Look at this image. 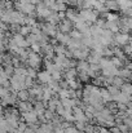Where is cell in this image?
I'll use <instances>...</instances> for the list:
<instances>
[{
  "mask_svg": "<svg viewBox=\"0 0 132 133\" xmlns=\"http://www.w3.org/2000/svg\"><path fill=\"white\" fill-rule=\"evenodd\" d=\"M14 6L17 10H20L21 13H23L26 16H33L35 13V9H36L35 4L30 3L29 0H17Z\"/></svg>",
  "mask_w": 132,
  "mask_h": 133,
  "instance_id": "cell-1",
  "label": "cell"
},
{
  "mask_svg": "<svg viewBox=\"0 0 132 133\" xmlns=\"http://www.w3.org/2000/svg\"><path fill=\"white\" fill-rule=\"evenodd\" d=\"M79 16H80V18H82L83 21H86V22H88V23L91 25V23H95V22L97 21V18H98V12H96V10L92 9V8L80 9Z\"/></svg>",
  "mask_w": 132,
  "mask_h": 133,
  "instance_id": "cell-2",
  "label": "cell"
},
{
  "mask_svg": "<svg viewBox=\"0 0 132 133\" xmlns=\"http://www.w3.org/2000/svg\"><path fill=\"white\" fill-rule=\"evenodd\" d=\"M42 62H43L42 56H40L39 53H35V52H31V50H30L29 57H27V61H26V63L29 65V67L38 70V69L42 66Z\"/></svg>",
  "mask_w": 132,
  "mask_h": 133,
  "instance_id": "cell-3",
  "label": "cell"
},
{
  "mask_svg": "<svg viewBox=\"0 0 132 133\" xmlns=\"http://www.w3.org/2000/svg\"><path fill=\"white\" fill-rule=\"evenodd\" d=\"M132 40V36L128 32H117L114 34V44L119 45V46H124V45L130 44V42Z\"/></svg>",
  "mask_w": 132,
  "mask_h": 133,
  "instance_id": "cell-4",
  "label": "cell"
},
{
  "mask_svg": "<svg viewBox=\"0 0 132 133\" xmlns=\"http://www.w3.org/2000/svg\"><path fill=\"white\" fill-rule=\"evenodd\" d=\"M52 13V10L45 5V3H38L36 4V9H35V14L42 18V19H47L49 17V14Z\"/></svg>",
  "mask_w": 132,
  "mask_h": 133,
  "instance_id": "cell-5",
  "label": "cell"
},
{
  "mask_svg": "<svg viewBox=\"0 0 132 133\" xmlns=\"http://www.w3.org/2000/svg\"><path fill=\"white\" fill-rule=\"evenodd\" d=\"M70 52L73 54V58H77L78 61L79 59H86V58H88V56H89V48L86 46V45H82L80 48H77V49L70 50Z\"/></svg>",
  "mask_w": 132,
  "mask_h": 133,
  "instance_id": "cell-6",
  "label": "cell"
},
{
  "mask_svg": "<svg viewBox=\"0 0 132 133\" xmlns=\"http://www.w3.org/2000/svg\"><path fill=\"white\" fill-rule=\"evenodd\" d=\"M73 115H74V122H83V123H88L87 115H86V111L83 110V107L80 106H75L73 107Z\"/></svg>",
  "mask_w": 132,
  "mask_h": 133,
  "instance_id": "cell-7",
  "label": "cell"
},
{
  "mask_svg": "<svg viewBox=\"0 0 132 133\" xmlns=\"http://www.w3.org/2000/svg\"><path fill=\"white\" fill-rule=\"evenodd\" d=\"M21 118H22L23 122L27 123V124H35V123L38 122V119H39V116H38V114H36V111H35L34 109L30 110V111L22 112V114H21Z\"/></svg>",
  "mask_w": 132,
  "mask_h": 133,
  "instance_id": "cell-8",
  "label": "cell"
},
{
  "mask_svg": "<svg viewBox=\"0 0 132 133\" xmlns=\"http://www.w3.org/2000/svg\"><path fill=\"white\" fill-rule=\"evenodd\" d=\"M42 85L43 84H34L31 88H29V93H30L31 98L42 101V93H43V89H44V87H42Z\"/></svg>",
  "mask_w": 132,
  "mask_h": 133,
  "instance_id": "cell-9",
  "label": "cell"
},
{
  "mask_svg": "<svg viewBox=\"0 0 132 133\" xmlns=\"http://www.w3.org/2000/svg\"><path fill=\"white\" fill-rule=\"evenodd\" d=\"M57 27H58V31L65 32V34H70L71 30H73V27H74V23H73L71 21H69L67 18H64V19L58 23Z\"/></svg>",
  "mask_w": 132,
  "mask_h": 133,
  "instance_id": "cell-10",
  "label": "cell"
},
{
  "mask_svg": "<svg viewBox=\"0 0 132 133\" xmlns=\"http://www.w3.org/2000/svg\"><path fill=\"white\" fill-rule=\"evenodd\" d=\"M42 31L45 35H48V36H56L57 32H58V27L56 25H52V23L47 22L45 25L42 26Z\"/></svg>",
  "mask_w": 132,
  "mask_h": 133,
  "instance_id": "cell-11",
  "label": "cell"
},
{
  "mask_svg": "<svg viewBox=\"0 0 132 133\" xmlns=\"http://www.w3.org/2000/svg\"><path fill=\"white\" fill-rule=\"evenodd\" d=\"M74 27L78 30V31H80L82 34H91L89 32V23L88 22H86V21H83L82 18L80 19H78L75 23H74Z\"/></svg>",
  "mask_w": 132,
  "mask_h": 133,
  "instance_id": "cell-12",
  "label": "cell"
},
{
  "mask_svg": "<svg viewBox=\"0 0 132 133\" xmlns=\"http://www.w3.org/2000/svg\"><path fill=\"white\" fill-rule=\"evenodd\" d=\"M36 79L39 80V83L40 84H48L51 80H52V76H51V72H48L47 70H43V71H39L38 72V75H36Z\"/></svg>",
  "mask_w": 132,
  "mask_h": 133,
  "instance_id": "cell-13",
  "label": "cell"
},
{
  "mask_svg": "<svg viewBox=\"0 0 132 133\" xmlns=\"http://www.w3.org/2000/svg\"><path fill=\"white\" fill-rule=\"evenodd\" d=\"M12 40H13L16 44L18 45L20 48H27V46H29V44H27V40H26V39H25V36H23V35H21L20 32L13 34Z\"/></svg>",
  "mask_w": 132,
  "mask_h": 133,
  "instance_id": "cell-14",
  "label": "cell"
},
{
  "mask_svg": "<svg viewBox=\"0 0 132 133\" xmlns=\"http://www.w3.org/2000/svg\"><path fill=\"white\" fill-rule=\"evenodd\" d=\"M17 109H18V111L22 114V112H26V111L33 110V109H34V103L30 102V101H18Z\"/></svg>",
  "mask_w": 132,
  "mask_h": 133,
  "instance_id": "cell-15",
  "label": "cell"
},
{
  "mask_svg": "<svg viewBox=\"0 0 132 133\" xmlns=\"http://www.w3.org/2000/svg\"><path fill=\"white\" fill-rule=\"evenodd\" d=\"M65 17L71 21L73 23H75L78 19H80V16H79V12H77L75 9H71V8H67L66 12H65Z\"/></svg>",
  "mask_w": 132,
  "mask_h": 133,
  "instance_id": "cell-16",
  "label": "cell"
},
{
  "mask_svg": "<svg viewBox=\"0 0 132 133\" xmlns=\"http://www.w3.org/2000/svg\"><path fill=\"white\" fill-rule=\"evenodd\" d=\"M54 38H56V40H57L60 44H64V45H67L69 42L71 40V36H70L69 34H65V32H61V31H58Z\"/></svg>",
  "mask_w": 132,
  "mask_h": 133,
  "instance_id": "cell-17",
  "label": "cell"
},
{
  "mask_svg": "<svg viewBox=\"0 0 132 133\" xmlns=\"http://www.w3.org/2000/svg\"><path fill=\"white\" fill-rule=\"evenodd\" d=\"M106 29L110 30L113 34H117L121 30V22L119 21H106Z\"/></svg>",
  "mask_w": 132,
  "mask_h": 133,
  "instance_id": "cell-18",
  "label": "cell"
},
{
  "mask_svg": "<svg viewBox=\"0 0 132 133\" xmlns=\"http://www.w3.org/2000/svg\"><path fill=\"white\" fill-rule=\"evenodd\" d=\"M75 69H77L78 72H87L88 74V70H89V62L86 61V59H79V61L77 62Z\"/></svg>",
  "mask_w": 132,
  "mask_h": 133,
  "instance_id": "cell-19",
  "label": "cell"
},
{
  "mask_svg": "<svg viewBox=\"0 0 132 133\" xmlns=\"http://www.w3.org/2000/svg\"><path fill=\"white\" fill-rule=\"evenodd\" d=\"M117 3H118L119 9H121L123 13H126V14H127V12L132 8V0H117Z\"/></svg>",
  "mask_w": 132,
  "mask_h": 133,
  "instance_id": "cell-20",
  "label": "cell"
},
{
  "mask_svg": "<svg viewBox=\"0 0 132 133\" xmlns=\"http://www.w3.org/2000/svg\"><path fill=\"white\" fill-rule=\"evenodd\" d=\"M53 125L49 122H44L40 127H38V129L35 131V133H53Z\"/></svg>",
  "mask_w": 132,
  "mask_h": 133,
  "instance_id": "cell-21",
  "label": "cell"
},
{
  "mask_svg": "<svg viewBox=\"0 0 132 133\" xmlns=\"http://www.w3.org/2000/svg\"><path fill=\"white\" fill-rule=\"evenodd\" d=\"M53 90L49 88L48 85L47 87H44L43 89V93H42V101H44V102H48L49 99H52L53 98Z\"/></svg>",
  "mask_w": 132,
  "mask_h": 133,
  "instance_id": "cell-22",
  "label": "cell"
},
{
  "mask_svg": "<svg viewBox=\"0 0 132 133\" xmlns=\"http://www.w3.org/2000/svg\"><path fill=\"white\" fill-rule=\"evenodd\" d=\"M64 76L66 80H70V79H75L78 78V71L75 67H71V69H66L65 72H64Z\"/></svg>",
  "mask_w": 132,
  "mask_h": 133,
  "instance_id": "cell-23",
  "label": "cell"
},
{
  "mask_svg": "<svg viewBox=\"0 0 132 133\" xmlns=\"http://www.w3.org/2000/svg\"><path fill=\"white\" fill-rule=\"evenodd\" d=\"M118 76L123 78V79H131L132 78V71L126 66V67H121L118 71Z\"/></svg>",
  "mask_w": 132,
  "mask_h": 133,
  "instance_id": "cell-24",
  "label": "cell"
},
{
  "mask_svg": "<svg viewBox=\"0 0 132 133\" xmlns=\"http://www.w3.org/2000/svg\"><path fill=\"white\" fill-rule=\"evenodd\" d=\"M101 58H102V56H100L98 53H96V52H92L89 56H88L87 61L89 63H95V65H98L100 63V61H101Z\"/></svg>",
  "mask_w": 132,
  "mask_h": 133,
  "instance_id": "cell-25",
  "label": "cell"
},
{
  "mask_svg": "<svg viewBox=\"0 0 132 133\" xmlns=\"http://www.w3.org/2000/svg\"><path fill=\"white\" fill-rule=\"evenodd\" d=\"M44 67H45V70L48 71V72H53V71H56V70H60L58 69V66L53 62V61H48V59H45L44 61Z\"/></svg>",
  "mask_w": 132,
  "mask_h": 133,
  "instance_id": "cell-26",
  "label": "cell"
},
{
  "mask_svg": "<svg viewBox=\"0 0 132 133\" xmlns=\"http://www.w3.org/2000/svg\"><path fill=\"white\" fill-rule=\"evenodd\" d=\"M17 98L20 101H30V93L29 89H21L17 92Z\"/></svg>",
  "mask_w": 132,
  "mask_h": 133,
  "instance_id": "cell-27",
  "label": "cell"
},
{
  "mask_svg": "<svg viewBox=\"0 0 132 133\" xmlns=\"http://www.w3.org/2000/svg\"><path fill=\"white\" fill-rule=\"evenodd\" d=\"M105 6H106L108 10H110V12H118V9H119L117 0H106Z\"/></svg>",
  "mask_w": 132,
  "mask_h": 133,
  "instance_id": "cell-28",
  "label": "cell"
},
{
  "mask_svg": "<svg viewBox=\"0 0 132 133\" xmlns=\"http://www.w3.org/2000/svg\"><path fill=\"white\" fill-rule=\"evenodd\" d=\"M100 92H101V98H102V101H104L105 103H108V102H111V101H113V99H111V94L109 93L108 88L100 89Z\"/></svg>",
  "mask_w": 132,
  "mask_h": 133,
  "instance_id": "cell-29",
  "label": "cell"
},
{
  "mask_svg": "<svg viewBox=\"0 0 132 133\" xmlns=\"http://www.w3.org/2000/svg\"><path fill=\"white\" fill-rule=\"evenodd\" d=\"M67 82V85L70 89H80L82 84H80V80L79 79H70V80H66Z\"/></svg>",
  "mask_w": 132,
  "mask_h": 133,
  "instance_id": "cell-30",
  "label": "cell"
},
{
  "mask_svg": "<svg viewBox=\"0 0 132 133\" xmlns=\"http://www.w3.org/2000/svg\"><path fill=\"white\" fill-rule=\"evenodd\" d=\"M57 94H58L60 99L61 98H70V88H60Z\"/></svg>",
  "mask_w": 132,
  "mask_h": 133,
  "instance_id": "cell-31",
  "label": "cell"
},
{
  "mask_svg": "<svg viewBox=\"0 0 132 133\" xmlns=\"http://www.w3.org/2000/svg\"><path fill=\"white\" fill-rule=\"evenodd\" d=\"M47 85H48L49 88L53 90V93H57V92L60 90V88H61V87H60V82H57V80H53V79H52V80H51V82H49Z\"/></svg>",
  "mask_w": 132,
  "mask_h": 133,
  "instance_id": "cell-32",
  "label": "cell"
},
{
  "mask_svg": "<svg viewBox=\"0 0 132 133\" xmlns=\"http://www.w3.org/2000/svg\"><path fill=\"white\" fill-rule=\"evenodd\" d=\"M119 89H121V92H123L128 96H132V83H124Z\"/></svg>",
  "mask_w": 132,
  "mask_h": 133,
  "instance_id": "cell-33",
  "label": "cell"
},
{
  "mask_svg": "<svg viewBox=\"0 0 132 133\" xmlns=\"http://www.w3.org/2000/svg\"><path fill=\"white\" fill-rule=\"evenodd\" d=\"M20 34L23 35V36H27L29 34H31V26L21 25V27H20Z\"/></svg>",
  "mask_w": 132,
  "mask_h": 133,
  "instance_id": "cell-34",
  "label": "cell"
},
{
  "mask_svg": "<svg viewBox=\"0 0 132 133\" xmlns=\"http://www.w3.org/2000/svg\"><path fill=\"white\" fill-rule=\"evenodd\" d=\"M113 85H115V87H118V88H121L123 84H124V79L123 78H121V76H114L113 78V83H111Z\"/></svg>",
  "mask_w": 132,
  "mask_h": 133,
  "instance_id": "cell-35",
  "label": "cell"
},
{
  "mask_svg": "<svg viewBox=\"0 0 132 133\" xmlns=\"http://www.w3.org/2000/svg\"><path fill=\"white\" fill-rule=\"evenodd\" d=\"M70 36H71V39H75V40H82V38H83V34H82L80 31H78L77 29H74V30H71V32H70Z\"/></svg>",
  "mask_w": 132,
  "mask_h": 133,
  "instance_id": "cell-36",
  "label": "cell"
},
{
  "mask_svg": "<svg viewBox=\"0 0 132 133\" xmlns=\"http://www.w3.org/2000/svg\"><path fill=\"white\" fill-rule=\"evenodd\" d=\"M110 59H111V62H113V65L115 66V67H118V69H121L123 65H124V62L121 59V58H118V57H115V56H113V57H110Z\"/></svg>",
  "mask_w": 132,
  "mask_h": 133,
  "instance_id": "cell-37",
  "label": "cell"
},
{
  "mask_svg": "<svg viewBox=\"0 0 132 133\" xmlns=\"http://www.w3.org/2000/svg\"><path fill=\"white\" fill-rule=\"evenodd\" d=\"M51 76H52L53 80L61 82V79H62V70H56V71H53V72L51 74Z\"/></svg>",
  "mask_w": 132,
  "mask_h": 133,
  "instance_id": "cell-38",
  "label": "cell"
},
{
  "mask_svg": "<svg viewBox=\"0 0 132 133\" xmlns=\"http://www.w3.org/2000/svg\"><path fill=\"white\" fill-rule=\"evenodd\" d=\"M65 133H80V131L75 125H67L65 128Z\"/></svg>",
  "mask_w": 132,
  "mask_h": 133,
  "instance_id": "cell-39",
  "label": "cell"
},
{
  "mask_svg": "<svg viewBox=\"0 0 132 133\" xmlns=\"http://www.w3.org/2000/svg\"><path fill=\"white\" fill-rule=\"evenodd\" d=\"M10 92V88H5L4 85H0V98H4Z\"/></svg>",
  "mask_w": 132,
  "mask_h": 133,
  "instance_id": "cell-40",
  "label": "cell"
},
{
  "mask_svg": "<svg viewBox=\"0 0 132 133\" xmlns=\"http://www.w3.org/2000/svg\"><path fill=\"white\" fill-rule=\"evenodd\" d=\"M36 75H38V72H36V70H35V69H31V67H29V69H27V76H29V78L35 79V78H36Z\"/></svg>",
  "mask_w": 132,
  "mask_h": 133,
  "instance_id": "cell-41",
  "label": "cell"
},
{
  "mask_svg": "<svg viewBox=\"0 0 132 133\" xmlns=\"http://www.w3.org/2000/svg\"><path fill=\"white\" fill-rule=\"evenodd\" d=\"M123 52H124V54H126V56H131V54H132V45L131 44L124 45V48H123Z\"/></svg>",
  "mask_w": 132,
  "mask_h": 133,
  "instance_id": "cell-42",
  "label": "cell"
},
{
  "mask_svg": "<svg viewBox=\"0 0 132 133\" xmlns=\"http://www.w3.org/2000/svg\"><path fill=\"white\" fill-rule=\"evenodd\" d=\"M123 123H124L130 129H132V116H126V118L123 119Z\"/></svg>",
  "mask_w": 132,
  "mask_h": 133,
  "instance_id": "cell-43",
  "label": "cell"
},
{
  "mask_svg": "<svg viewBox=\"0 0 132 133\" xmlns=\"http://www.w3.org/2000/svg\"><path fill=\"white\" fill-rule=\"evenodd\" d=\"M118 128H119V131H121L122 133H127L128 132V129H130L124 123H119V124H118Z\"/></svg>",
  "mask_w": 132,
  "mask_h": 133,
  "instance_id": "cell-44",
  "label": "cell"
},
{
  "mask_svg": "<svg viewBox=\"0 0 132 133\" xmlns=\"http://www.w3.org/2000/svg\"><path fill=\"white\" fill-rule=\"evenodd\" d=\"M0 44H5L7 45V38H5V35H4V32H3V31H0Z\"/></svg>",
  "mask_w": 132,
  "mask_h": 133,
  "instance_id": "cell-45",
  "label": "cell"
},
{
  "mask_svg": "<svg viewBox=\"0 0 132 133\" xmlns=\"http://www.w3.org/2000/svg\"><path fill=\"white\" fill-rule=\"evenodd\" d=\"M7 29H8V27H7V23H5V22H3V21L0 19V31H3V32H4V31H7Z\"/></svg>",
  "mask_w": 132,
  "mask_h": 133,
  "instance_id": "cell-46",
  "label": "cell"
},
{
  "mask_svg": "<svg viewBox=\"0 0 132 133\" xmlns=\"http://www.w3.org/2000/svg\"><path fill=\"white\" fill-rule=\"evenodd\" d=\"M67 4H77L78 3V0H65Z\"/></svg>",
  "mask_w": 132,
  "mask_h": 133,
  "instance_id": "cell-47",
  "label": "cell"
},
{
  "mask_svg": "<svg viewBox=\"0 0 132 133\" xmlns=\"http://www.w3.org/2000/svg\"><path fill=\"white\" fill-rule=\"evenodd\" d=\"M127 14H128V16H130V17L132 18V8L130 9V10H128V12H127Z\"/></svg>",
  "mask_w": 132,
  "mask_h": 133,
  "instance_id": "cell-48",
  "label": "cell"
},
{
  "mask_svg": "<svg viewBox=\"0 0 132 133\" xmlns=\"http://www.w3.org/2000/svg\"><path fill=\"white\" fill-rule=\"evenodd\" d=\"M44 1H51V0H44Z\"/></svg>",
  "mask_w": 132,
  "mask_h": 133,
  "instance_id": "cell-49",
  "label": "cell"
},
{
  "mask_svg": "<svg viewBox=\"0 0 132 133\" xmlns=\"http://www.w3.org/2000/svg\"><path fill=\"white\" fill-rule=\"evenodd\" d=\"M118 133H122V132H118Z\"/></svg>",
  "mask_w": 132,
  "mask_h": 133,
  "instance_id": "cell-50",
  "label": "cell"
},
{
  "mask_svg": "<svg viewBox=\"0 0 132 133\" xmlns=\"http://www.w3.org/2000/svg\"><path fill=\"white\" fill-rule=\"evenodd\" d=\"M131 79H132V78H131Z\"/></svg>",
  "mask_w": 132,
  "mask_h": 133,
  "instance_id": "cell-51",
  "label": "cell"
}]
</instances>
